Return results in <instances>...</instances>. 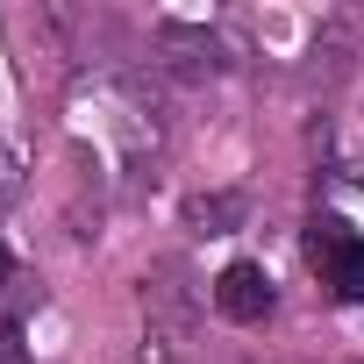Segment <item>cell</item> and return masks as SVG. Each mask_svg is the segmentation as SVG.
Listing matches in <instances>:
<instances>
[{
    "label": "cell",
    "instance_id": "cell-1",
    "mask_svg": "<svg viewBox=\"0 0 364 364\" xmlns=\"http://www.w3.org/2000/svg\"><path fill=\"white\" fill-rule=\"evenodd\" d=\"M307 264L314 279L328 286V300H364V236L343 222V215H314L307 222Z\"/></svg>",
    "mask_w": 364,
    "mask_h": 364
},
{
    "label": "cell",
    "instance_id": "cell-2",
    "mask_svg": "<svg viewBox=\"0 0 364 364\" xmlns=\"http://www.w3.org/2000/svg\"><path fill=\"white\" fill-rule=\"evenodd\" d=\"M272 300H279V293H272L264 264H250V257H236V264L215 279V307H222L229 321H243V328H250V321H264V314H272Z\"/></svg>",
    "mask_w": 364,
    "mask_h": 364
},
{
    "label": "cell",
    "instance_id": "cell-3",
    "mask_svg": "<svg viewBox=\"0 0 364 364\" xmlns=\"http://www.w3.org/2000/svg\"><path fill=\"white\" fill-rule=\"evenodd\" d=\"M157 50H164V65H171L178 79H215V72H222V43H215L208 29H186V22H164V29H157Z\"/></svg>",
    "mask_w": 364,
    "mask_h": 364
},
{
    "label": "cell",
    "instance_id": "cell-4",
    "mask_svg": "<svg viewBox=\"0 0 364 364\" xmlns=\"http://www.w3.org/2000/svg\"><path fill=\"white\" fill-rule=\"evenodd\" d=\"M243 222V193H193L186 200V229H200V236H229Z\"/></svg>",
    "mask_w": 364,
    "mask_h": 364
},
{
    "label": "cell",
    "instance_id": "cell-5",
    "mask_svg": "<svg viewBox=\"0 0 364 364\" xmlns=\"http://www.w3.org/2000/svg\"><path fill=\"white\" fill-rule=\"evenodd\" d=\"M22 171H29V164H22V150L0 136V208H15V200H22V186H29Z\"/></svg>",
    "mask_w": 364,
    "mask_h": 364
},
{
    "label": "cell",
    "instance_id": "cell-6",
    "mask_svg": "<svg viewBox=\"0 0 364 364\" xmlns=\"http://www.w3.org/2000/svg\"><path fill=\"white\" fill-rule=\"evenodd\" d=\"M0 364H29V343H22V321H0Z\"/></svg>",
    "mask_w": 364,
    "mask_h": 364
},
{
    "label": "cell",
    "instance_id": "cell-7",
    "mask_svg": "<svg viewBox=\"0 0 364 364\" xmlns=\"http://www.w3.org/2000/svg\"><path fill=\"white\" fill-rule=\"evenodd\" d=\"M0 286H15V257H8V243H0Z\"/></svg>",
    "mask_w": 364,
    "mask_h": 364
}]
</instances>
